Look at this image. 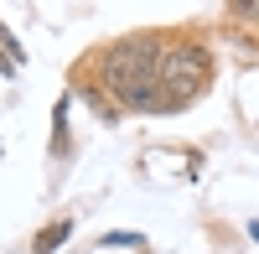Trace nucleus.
Listing matches in <instances>:
<instances>
[{
  "label": "nucleus",
  "mask_w": 259,
  "mask_h": 254,
  "mask_svg": "<svg viewBox=\"0 0 259 254\" xmlns=\"http://www.w3.org/2000/svg\"><path fill=\"white\" fill-rule=\"evenodd\" d=\"M99 78L114 109H161V36H124L104 47Z\"/></svg>",
  "instance_id": "1"
},
{
  "label": "nucleus",
  "mask_w": 259,
  "mask_h": 254,
  "mask_svg": "<svg viewBox=\"0 0 259 254\" xmlns=\"http://www.w3.org/2000/svg\"><path fill=\"white\" fill-rule=\"evenodd\" d=\"M212 83V57L202 41H171L161 47V109H182V104L202 99V89Z\"/></svg>",
  "instance_id": "2"
},
{
  "label": "nucleus",
  "mask_w": 259,
  "mask_h": 254,
  "mask_svg": "<svg viewBox=\"0 0 259 254\" xmlns=\"http://www.w3.org/2000/svg\"><path fill=\"white\" fill-rule=\"evenodd\" d=\"M68 234H73V223H68V218H62V223H47V228L36 234V254H52L62 239H68Z\"/></svg>",
  "instance_id": "3"
},
{
  "label": "nucleus",
  "mask_w": 259,
  "mask_h": 254,
  "mask_svg": "<svg viewBox=\"0 0 259 254\" xmlns=\"http://www.w3.org/2000/svg\"><path fill=\"white\" fill-rule=\"evenodd\" d=\"M249 234H254V239H259V223H249Z\"/></svg>",
  "instance_id": "5"
},
{
  "label": "nucleus",
  "mask_w": 259,
  "mask_h": 254,
  "mask_svg": "<svg viewBox=\"0 0 259 254\" xmlns=\"http://www.w3.org/2000/svg\"><path fill=\"white\" fill-rule=\"evenodd\" d=\"M104 244H109V249H114V244H135V249H145L140 234H104Z\"/></svg>",
  "instance_id": "4"
}]
</instances>
